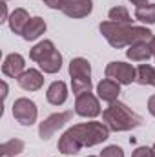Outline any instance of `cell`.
<instances>
[{
	"mask_svg": "<svg viewBox=\"0 0 155 157\" xmlns=\"http://www.w3.org/2000/svg\"><path fill=\"white\" fill-rule=\"evenodd\" d=\"M13 117L17 122H20L22 126H31L37 122L39 117V110H37V104L31 101V99H26V97H20L13 102Z\"/></svg>",
	"mask_w": 155,
	"mask_h": 157,
	"instance_id": "4",
	"label": "cell"
},
{
	"mask_svg": "<svg viewBox=\"0 0 155 157\" xmlns=\"http://www.w3.org/2000/svg\"><path fill=\"white\" fill-rule=\"evenodd\" d=\"M46 29H47V26H46V20H44L42 17H33V18L28 22V26L24 28L22 39L28 40V42H31V40H37L40 35H44V33H46Z\"/></svg>",
	"mask_w": 155,
	"mask_h": 157,
	"instance_id": "15",
	"label": "cell"
},
{
	"mask_svg": "<svg viewBox=\"0 0 155 157\" xmlns=\"http://www.w3.org/2000/svg\"><path fill=\"white\" fill-rule=\"evenodd\" d=\"M55 51V44L51 42V40H42L39 42L31 51H29V59L33 60V62H42L49 53H53Z\"/></svg>",
	"mask_w": 155,
	"mask_h": 157,
	"instance_id": "19",
	"label": "cell"
},
{
	"mask_svg": "<svg viewBox=\"0 0 155 157\" xmlns=\"http://www.w3.org/2000/svg\"><path fill=\"white\" fill-rule=\"evenodd\" d=\"M131 157H153V152L148 146H139V148H135V152L131 154Z\"/></svg>",
	"mask_w": 155,
	"mask_h": 157,
	"instance_id": "26",
	"label": "cell"
},
{
	"mask_svg": "<svg viewBox=\"0 0 155 157\" xmlns=\"http://www.w3.org/2000/svg\"><path fill=\"white\" fill-rule=\"evenodd\" d=\"M20 152H24V141H22V139H17V137L6 141V143L0 146L2 157H15V155H18Z\"/></svg>",
	"mask_w": 155,
	"mask_h": 157,
	"instance_id": "21",
	"label": "cell"
},
{
	"mask_svg": "<svg viewBox=\"0 0 155 157\" xmlns=\"http://www.w3.org/2000/svg\"><path fill=\"white\" fill-rule=\"evenodd\" d=\"M2 97H4V99L7 97V84H6V82H2Z\"/></svg>",
	"mask_w": 155,
	"mask_h": 157,
	"instance_id": "30",
	"label": "cell"
},
{
	"mask_svg": "<svg viewBox=\"0 0 155 157\" xmlns=\"http://www.w3.org/2000/svg\"><path fill=\"white\" fill-rule=\"evenodd\" d=\"M59 152L60 154H64V155H75V154H78L82 148L78 146V143L73 139V135L66 130L64 133H62V137L59 139Z\"/></svg>",
	"mask_w": 155,
	"mask_h": 157,
	"instance_id": "17",
	"label": "cell"
},
{
	"mask_svg": "<svg viewBox=\"0 0 155 157\" xmlns=\"http://www.w3.org/2000/svg\"><path fill=\"white\" fill-rule=\"evenodd\" d=\"M31 20L29 13L24 9V7H17L11 15H9V29L15 33V35H22L24 33V28L28 26V22Z\"/></svg>",
	"mask_w": 155,
	"mask_h": 157,
	"instance_id": "14",
	"label": "cell"
},
{
	"mask_svg": "<svg viewBox=\"0 0 155 157\" xmlns=\"http://www.w3.org/2000/svg\"><path fill=\"white\" fill-rule=\"evenodd\" d=\"M60 11L70 18H86L93 11V0H64Z\"/></svg>",
	"mask_w": 155,
	"mask_h": 157,
	"instance_id": "8",
	"label": "cell"
},
{
	"mask_svg": "<svg viewBox=\"0 0 155 157\" xmlns=\"http://www.w3.org/2000/svg\"><path fill=\"white\" fill-rule=\"evenodd\" d=\"M119 93H120V84L112 78H102L97 84V97L108 104L119 101Z\"/></svg>",
	"mask_w": 155,
	"mask_h": 157,
	"instance_id": "10",
	"label": "cell"
},
{
	"mask_svg": "<svg viewBox=\"0 0 155 157\" xmlns=\"http://www.w3.org/2000/svg\"><path fill=\"white\" fill-rule=\"evenodd\" d=\"M40 70L44 71V73H57V71H60V68H62V55L59 53V49H55L53 53H49L42 62H39Z\"/></svg>",
	"mask_w": 155,
	"mask_h": 157,
	"instance_id": "18",
	"label": "cell"
},
{
	"mask_svg": "<svg viewBox=\"0 0 155 157\" xmlns=\"http://www.w3.org/2000/svg\"><path fill=\"white\" fill-rule=\"evenodd\" d=\"M150 48H152V53H153V57H155V35L152 37V40H150Z\"/></svg>",
	"mask_w": 155,
	"mask_h": 157,
	"instance_id": "31",
	"label": "cell"
},
{
	"mask_svg": "<svg viewBox=\"0 0 155 157\" xmlns=\"http://www.w3.org/2000/svg\"><path fill=\"white\" fill-rule=\"evenodd\" d=\"M102 119H104V124L112 132H130L142 124V117L139 113L131 112V108H128L120 101L112 102L102 112Z\"/></svg>",
	"mask_w": 155,
	"mask_h": 157,
	"instance_id": "2",
	"label": "cell"
},
{
	"mask_svg": "<svg viewBox=\"0 0 155 157\" xmlns=\"http://www.w3.org/2000/svg\"><path fill=\"white\" fill-rule=\"evenodd\" d=\"M17 82L26 91H39L40 88L44 86V75L40 73L39 70L29 68V70H26L20 77L17 78Z\"/></svg>",
	"mask_w": 155,
	"mask_h": 157,
	"instance_id": "11",
	"label": "cell"
},
{
	"mask_svg": "<svg viewBox=\"0 0 155 157\" xmlns=\"http://www.w3.org/2000/svg\"><path fill=\"white\" fill-rule=\"evenodd\" d=\"M152 152H153V157H155V143H153V146H152Z\"/></svg>",
	"mask_w": 155,
	"mask_h": 157,
	"instance_id": "32",
	"label": "cell"
},
{
	"mask_svg": "<svg viewBox=\"0 0 155 157\" xmlns=\"http://www.w3.org/2000/svg\"><path fill=\"white\" fill-rule=\"evenodd\" d=\"M135 18L142 24H155V4H144L135 9Z\"/></svg>",
	"mask_w": 155,
	"mask_h": 157,
	"instance_id": "22",
	"label": "cell"
},
{
	"mask_svg": "<svg viewBox=\"0 0 155 157\" xmlns=\"http://www.w3.org/2000/svg\"><path fill=\"white\" fill-rule=\"evenodd\" d=\"M73 117L71 112H59V113H51L47 119H44L39 124V135L40 139L47 141L49 137H53L60 128H64Z\"/></svg>",
	"mask_w": 155,
	"mask_h": 157,
	"instance_id": "5",
	"label": "cell"
},
{
	"mask_svg": "<svg viewBox=\"0 0 155 157\" xmlns=\"http://www.w3.org/2000/svg\"><path fill=\"white\" fill-rule=\"evenodd\" d=\"M135 82H139L141 86H155V68L150 64H141L137 68Z\"/></svg>",
	"mask_w": 155,
	"mask_h": 157,
	"instance_id": "20",
	"label": "cell"
},
{
	"mask_svg": "<svg viewBox=\"0 0 155 157\" xmlns=\"http://www.w3.org/2000/svg\"><path fill=\"white\" fill-rule=\"evenodd\" d=\"M26 71V60L20 53H9L4 59L2 64V73L9 78H18Z\"/></svg>",
	"mask_w": 155,
	"mask_h": 157,
	"instance_id": "9",
	"label": "cell"
},
{
	"mask_svg": "<svg viewBox=\"0 0 155 157\" xmlns=\"http://www.w3.org/2000/svg\"><path fill=\"white\" fill-rule=\"evenodd\" d=\"M88 157H97V155H88Z\"/></svg>",
	"mask_w": 155,
	"mask_h": 157,
	"instance_id": "33",
	"label": "cell"
},
{
	"mask_svg": "<svg viewBox=\"0 0 155 157\" xmlns=\"http://www.w3.org/2000/svg\"><path fill=\"white\" fill-rule=\"evenodd\" d=\"M102 37L115 49L130 48L135 42H150L153 33L146 26H133V24H117L112 20L100 22L99 26Z\"/></svg>",
	"mask_w": 155,
	"mask_h": 157,
	"instance_id": "1",
	"label": "cell"
},
{
	"mask_svg": "<svg viewBox=\"0 0 155 157\" xmlns=\"http://www.w3.org/2000/svg\"><path fill=\"white\" fill-rule=\"evenodd\" d=\"M4 2H6V0H4Z\"/></svg>",
	"mask_w": 155,
	"mask_h": 157,
	"instance_id": "34",
	"label": "cell"
},
{
	"mask_svg": "<svg viewBox=\"0 0 155 157\" xmlns=\"http://www.w3.org/2000/svg\"><path fill=\"white\" fill-rule=\"evenodd\" d=\"M130 2H131L133 6H137V7H139V6H144V4H148V0H130Z\"/></svg>",
	"mask_w": 155,
	"mask_h": 157,
	"instance_id": "29",
	"label": "cell"
},
{
	"mask_svg": "<svg viewBox=\"0 0 155 157\" xmlns=\"http://www.w3.org/2000/svg\"><path fill=\"white\" fill-rule=\"evenodd\" d=\"M108 18L117 24H131V17L124 6H115L108 11Z\"/></svg>",
	"mask_w": 155,
	"mask_h": 157,
	"instance_id": "23",
	"label": "cell"
},
{
	"mask_svg": "<svg viewBox=\"0 0 155 157\" xmlns=\"http://www.w3.org/2000/svg\"><path fill=\"white\" fill-rule=\"evenodd\" d=\"M100 157H124V150L117 144H110L100 152Z\"/></svg>",
	"mask_w": 155,
	"mask_h": 157,
	"instance_id": "25",
	"label": "cell"
},
{
	"mask_svg": "<svg viewBox=\"0 0 155 157\" xmlns=\"http://www.w3.org/2000/svg\"><path fill=\"white\" fill-rule=\"evenodd\" d=\"M71 90L77 97L91 91V78H71Z\"/></svg>",
	"mask_w": 155,
	"mask_h": 157,
	"instance_id": "24",
	"label": "cell"
},
{
	"mask_svg": "<svg viewBox=\"0 0 155 157\" xmlns=\"http://www.w3.org/2000/svg\"><path fill=\"white\" fill-rule=\"evenodd\" d=\"M148 112L155 117V95H152V97L148 99Z\"/></svg>",
	"mask_w": 155,
	"mask_h": 157,
	"instance_id": "28",
	"label": "cell"
},
{
	"mask_svg": "<svg viewBox=\"0 0 155 157\" xmlns=\"http://www.w3.org/2000/svg\"><path fill=\"white\" fill-rule=\"evenodd\" d=\"M44 4L51 9H62L64 6V0H44Z\"/></svg>",
	"mask_w": 155,
	"mask_h": 157,
	"instance_id": "27",
	"label": "cell"
},
{
	"mask_svg": "<svg viewBox=\"0 0 155 157\" xmlns=\"http://www.w3.org/2000/svg\"><path fill=\"white\" fill-rule=\"evenodd\" d=\"M73 139L78 143L80 148H91V146H97L100 143H104L108 137H110V128L104 124V122H97V121H91V122H80L75 124L68 130Z\"/></svg>",
	"mask_w": 155,
	"mask_h": 157,
	"instance_id": "3",
	"label": "cell"
},
{
	"mask_svg": "<svg viewBox=\"0 0 155 157\" xmlns=\"http://www.w3.org/2000/svg\"><path fill=\"white\" fill-rule=\"evenodd\" d=\"M75 113L80 115V117H86V119H93V117H97V115H100L99 97H95L91 91L78 95L77 101H75Z\"/></svg>",
	"mask_w": 155,
	"mask_h": 157,
	"instance_id": "7",
	"label": "cell"
},
{
	"mask_svg": "<svg viewBox=\"0 0 155 157\" xmlns=\"http://www.w3.org/2000/svg\"><path fill=\"white\" fill-rule=\"evenodd\" d=\"M106 78H112L122 86H128L131 82H135V75H137V70L128 64V62H110L104 70Z\"/></svg>",
	"mask_w": 155,
	"mask_h": 157,
	"instance_id": "6",
	"label": "cell"
},
{
	"mask_svg": "<svg viewBox=\"0 0 155 157\" xmlns=\"http://www.w3.org/2000/svg\"><path fill=\"white\" fill-rule=\"evenodd\" d=\"M46 99L53 106H62L68 101V86H66V82H62V80L51 82L47 91H46Z\"/></svg>",
	"mask_w": 155,
	"mask_h": 157,
	"instance_id": "12",
	"label": "cell"
},
{
	"mask_svg": "<svg viewBox=\"0 0 155 157\" xmlns=\"http://www.w3.org/2000/svg\"><path fill=\"white\" fill-rule=\"evenodd\" d=\"M70 75H71V78H89L91 77V64L86 59H82V57L71 59V62H70Z\"/></svg>",
	"mask_w": 155,
	"mask_h": 157,
	"instance_id": "16",
	"label": "cell"
},
{
	"mask_svg": "<svg viewBox=\"0 0 155 157\" xmlns=\"http://www.w3.org/2000/svg\"><path fill=\"white\" fill-rule=\"evenodd\" d=\"M126 57L133 62H148L153 53L150 48V42H135L126 49Z\"/></svg>",
	"mask_w": 155,
	"mask_h": 157,
	"instance_id": "13",
	"label": "cell"
}]
</instances>
